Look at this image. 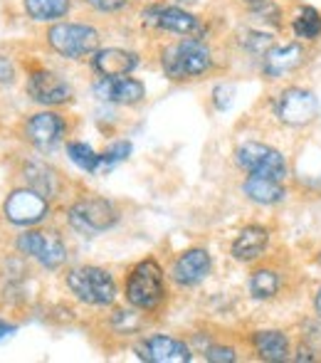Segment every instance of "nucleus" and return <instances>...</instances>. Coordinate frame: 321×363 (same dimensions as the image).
I'll use <instances>...</instances> for the list:
<instances>
[{
    "instance_id": "obj_1",
    "label": "nucleus",
    "mask_w": 321,
    "mask_h": 363,
    "mask_svg": "<svg viewBox=\"0 0 321 363\" xmlns=\"http://www.w3.org/2000/svg\"><path fill=\"white\" fill-rule=\"evenodd\" d=\"M210 65H213L210 48L198 38L181 40V43L166 48L161 55V67L171 79H191V77L208 72Z\"/></svg>"
},
{
    "instance_id": "obj_2",
    "label": "nucleus",
    "mask_w": 321,
    "mask_h": 363,
    "mask_svg": "<svg viewBox=\"0 0 321 363\" xmlns=\"http://www.w3.org/2000/svg\"><path fill=\"white\" fill-rule=\"evenodd\" d=\"M126 299L139 311H156L166 299V282L163 269L154 259H144L131 269L126 279Z\"/></svg>"
},
{
    "instance_id": "obj_3",
    "label": "nucleus",
    "mask_w": 321,
    "mask_h": 363,
    "mask_svg": "<svg viewBox=\"0 0 321 363\" xmlns=\"http://www.w3.org/2000/svg\"><path fill=\"white\" fill-rule=\"evenodd\" d=\"M67 287L79 301L91 306H106L116 299V284L101 267H74L67 272Z\"/></svg>"
},
{
    "instance_id": "obj_4",
    "label": "nucleus",
    "mask_w": 321,
    "mask_h": 363,
    "mask_svg": "<svg viewBox=\"0 0 321 363\" xmlns=\"http://www.w3.org/2000/svg\"><path fill=\"white\" fill-rule=\"evenodd\" d=\"M50 48L69 60H81L99 50V33L89 25L60 23L47 33Z\"/></svg>"
},
{
    "instance_id": "obj_5",
    "label": "nucleus",
    "mask_w": 321,
    "mask_h": 363,
    "mask_svg": "<svg viewBox=\"0 0 321 363\" xmlns=\"http://www.w3.org/2000/svg\"><path fill=\"white\" fill-rule=\"evenodd\" d=\"M116 220H119V211L114 208V203L104 198H81L69 208V225L86 238L114 228Z\"/></svg>"
},
{
    "instance_id": "obj_6",
    "label": "nucleus",
    "mask_w": 321,
    "mask_h": 363,
    "mask_svg": "<svg viewBox=\"0 0 321 363\" xmlns=\"http://www.w3.org/2000/svg\"><path fill=\"white\" fill-rule=\"evenodd\" d=\"M237 166L244 168L249 176H264L274 178V181H284L287 178V161L277 148L267 144H257V141H247L235 151Z\"/></svg>"
},
{
    "instance_id": "obj_7",
    "label": "nucleus",
    "mask_w": 321,
    "mask_h": 363,
    "mask_svg": "<svg viewBox=\"0 0 321 363\" xmlns=\"http://www.w3.org/2000/svg\"><path fill=\"white\" fill-rule=\"evenodd\" d=\"M274 114L287 126H307L319 116V99L314 91L289 86L274 101Z\"/></svg>"
},
{
    "instance_id": "obj_8",
    "label": "nucleus",
    "mask_w": 321,
    "mask_h": 363,
    "mask_svg": "<svg viewBox=\"0 0 321 363\" xmlns=\"http://www.w3.org/2000/svg\"><path fill=\"white\" fill-rule=\"evenodd\" d=\"M18 250L28 257L38 259L47 269H57L67 259V247L57 233H45V230H33L18 238Z\"/></svg>"
},
{
    "instance_id": "obj_9",
    "label": "nucleus",
    "mask_w": 321,
    "mask_h": 363,
    "mask_svg": "<svg viewBox=\"0 0 321 363\" xmlns=\"http://www.w3.org/2000/svg\"><path fill=\"white\" fill-rule=\"evenodd\" d=\"M146 25L159 30H168V33L183 35V38H201L205 33L203 23L198 18H193L191 13H186L183 8H173V5H151L141 13Z\"/></svg>"
},
{
    "instance_id": "obj_10",
    "label": "nucleus",
    "mask_w": 321,
    "mask_h": 363,
    "mask_svg": "<svg viewBox=\"0 0 321 363\" xmlns=\"http://www.w3.org/2000/svg\"><path fill=\"white\" fill-rule=\"evenodd\" d=\"M3 213L13 225H23V228H28V225L43 223L50 213V206H47V198L40 196L38 191L30 188V191H13L10 193L8 201H5V206H3Z\"/></svg>"
},
{
    "instance_id": "obj_11",
    "label": "nucleus",
    "mask_w": 321,
    "mask_h": 363,
    "mask_svg": "<svg viewBox=\"0 0 321 363\" xmlns=\"http://www.w3.org/2000/svg\"><path fill=\"white\" fill-rule=\"evenodd\" d=\"M136 356L146 363H188L191 361V351L183 341L173 339V336H149L136 346Z\"/></svg>"
},
{
    "instance_id": "obj_12",
    "label": "nucleus",
    "mask_w": 321,
    "mask_h": 363,
    "mask_svg": "<svg viewBox=\"0 0 321 363\" xmlns=\"http://www.w3.org/2000/svg\"><path fill=\"white\" fill-rule=\"evenodd\" d=\"M28 91L38 104L45 106H55V104H64V101L72 99V86L55 72H35L28 79Z\"/></svg>"
},
{
    "instance_id": "obj_13",
    "label": "nucleus",
    "mask_w": 321,
    "mask_h": 363,
    "mask_svg": "<svg viewBox=\"0 0 321 363\" xmlns=\"http://www.w3.org/2000/svg\"><path fill=\"white\" fill-rule=\"evenodd\" d=\"M94 94L111 104H136L146 96V89L139 79H131L129 74L121 77H101L94 84Z\"/></svg>"
},
{
    "instance_id": "obj_14",
    "label": "nucleus",
    "mask_w": 321,
    "mask_h": 363,
    "mask_svg": "<svg viewBox=\"0 0 321 363\" xmlns=\"http://www.w3.org/2000/svg\"><path fill=\"white\" fill-rule=\"evenodd\" d=\"M304 57H307V52H304V48L299 43L272 45L262 55V72L269 79H277V77H284L302 67Z\"/></svg>"
},
{
    "instance_id": "obj_15",
    "label": "nucleus",
    "mask_w": 321,
    "mask_h": 363,
    "mask_svg": "<svg viewBox=\"0 0 321 363\" xmlns=\"http://www.w3.org/2000/svg\"><path fill=\"white\" fill-rule=\"evenodd\" d=\"M210 267H213L210 255L201 247H193V250H186L183 255H178L171 267V274L178 284L193 287V284H201L203 279L210 274Z\"/></svg>"
},
{
    "instance_id": "obj_16",
    "label": "nucleus",
    "mask_w": 321,
    "mask_h": 363,
    "mask_svg": "<svg viewBox=\"0 0 321 363\" xmlns=\"http://www.w3.org/2000/svg\"><path fill=\"white\" fill-rule=\"evenodd\" d=\"M25 136L38 148H52L64 136V121L52 111H40L25 126Z\"/></svg>"
},
{
    "instance_id": "obj_17",
    "label": "nucleus",
    "mask_w": 321,
    "mask_h": 363,
    "mask_svg": "<svg viewBox=\"0 0 321 363\" xmlns=\"http://www.w3.org/2000/svg\"><path fill=\"white\" fill-rule=\"evenodd\" d=\"M91 67L96 69L101 77H121L129 74L139 67V55L129 52V50H96L94 57H91Z\"/></svg>"
},
{
    "instance_id": "obj_18",
    "label": "nucleus",
    "mask_w": 321,
    "mask_h": 363,
    "mask_svg": "<svg viewBox=\"0 0 321 363\" xmlns=\"http://www.w3.org/2000/svg\"><path fill=\"white\" fill-rule=\"evenodd\" d=\"M267 242H269L267 228H262V225H247V228L240 230V235L232 242V257L237 262H252V259H257L267 250Z\"/></svg>"
},
{
    "instance_id": "obj_19",
    "label": "nucleus",
    "mask_w": 321,
    "mask_h": 363,
    "mask_svg": "<svg viewBox=\"0 0 321 363\" xmlns=\"http://www.w3.org/2000/svg\"><path fill=\"white\" fill-rule=\"evenodd\" d=\"M242 191L249 201L259 203V206H277L287 196L282 181H274V178H264V176H247Z\"/></svg>"
},
{
    "instance_id": "obj_20",
    "label": "nucleus",
    "mask_w": 321,
    "mask_h": 363,
    "mask_svg": "<svg viewBox=\"0 0 321 363\" xmlns=\"http://www.w3.org/2000/svg\"><path fill=\"white\" fill-rule=\"evenodd\" d=\"M252 346L259 359L264 361L289 359V339L282 331H257V334H252Z\"/></svg>"
},
{
    "instance_id": "obj_21",
    "label": "nucleus",
    "mask_w": 321,
    "mask_h": 363,
    "mask_svg": "<svg viewBox=\"0 0 321 363\" xmlns=\"http://www.w3.org/2000/svg\"><path fill=\"white\" fill-rule=\"evenodd\" d=\"M25 181L33 191H38L45 198H55L60 193V178L45 163H28L25 166Z\"/></svg>"
},
{
    "instance_id": "obj_22",
    "label": "nucleus",
    "mask_w": 321,
    "mask_h": 363,
    "mask_svg": "<svg viewBox=\"0 0 321 363\" xmlns=\"http://www.w3.org/2000/svg\"><path fill=\"white\" fill-rule=\"evenodd\" d=\"M25 10L30 18L45 23V20L64 18L69 10V0H25Z\"/></svg>"
},
{
    "instance_id": "obj_23",
    "label": "nucleus",
    "mask_w": 321,
    "mask_h": 363,
    "mask_svg": "<svg viewBox=\"0 0 321 363\" xmlns=\"http://www.w3.org/2000/svg\"><path fill=\"white\" fill-rule=\"evenodd\" d=\"M294 33L297 38H304V40H317L321 35V13L312 5L299 10V15L294 18Z\"/></svg>"
},
{
    "instance_id": "obj_24",
    "label": "nucleus",
    "mask_w": 321,
    "mask_h": 363,
    "mask_svg": "<svg viewBox=\"0 0 321 363\" xmlns=\"http://www.w3.org/2000/svg\"><path fill=\"white\" fill-rule=\"evenodd\" d=\"M279 274L272 272V269H257V272L249 277V291L257 299H272L279 291Z\"/></svg>"
},
{
    "instance_id": "obj_25",
    "label": "nucleus",
    "mask_w": 321,
    "mask_h": 363,
    "mask_svg": "<svg viewBox=\"0 0 321 363\" xmlns=\"http://www.w3.org/2000/svg\"><path fill=\"white\" fill-rule=\"evenodd\" d=\"M67 153H69V158H72V163H77L81 171L99 173V161H101V156H99V153L91 151V146L79 144V141H77V144H69V146H67Z\"/></svg>"
},
{
    "instance_id": "obj_26",
    "label": "nucleus",
    "mask_w": 321,
    "mask_h": 363,
    "mask_svg": "<svg viewBox=\"0 0 321 363\" xmlns=\"http://www.w3.org/2000/svg\"><path fill=\"white\" fill-rule=\"evenodd\" d=\"M237 43H240L244 50H249V52L264 55L272 48V35L259 33V30H240V33H237Z\"/></svg>"
},
{
    "instance_id": "obj_27",
    "label": "nucleus",
    "mask_w": 321,
    "mask_h": 363,
    "mask_svg": "<svg viewBox=\"0 0 321 363\" xmlns=\"http://www.w3.org/2000/svg\"><path fill=\"white\" fill-rule=\"evenodd\" d=\"M129 153H131V144L129 141H119V144H114L111 148H106L104 153H101V161H99V171L101 168H111L114 163H119V161H124V158H129Z\"/></svg>"
},
{
    "instance_id": "obj_28",
    "label": "nucleus",
    "mask_w": 321,
    "mask_h": 363,
    "mask_svg": "<svg viewBox=\"0 0 321 363\" xmlns=\"http://www.w3.org/2000/svg\"><path fill=\"white\" fill-rule=\"evenodd\" d=\"M205 359L213 363H232L237 356H235V349H230V346H210V349L205 351Z\"/></svg>"
},
{
    "instance_id": "obj_29",
    "label": "nucleus",
    "mask_w": 321,
    "mask_h": 363,
    "mask_svg": "<svg viewBox=\"0 0 321 363\" xmlns=\"http://www.w3.org/2000/svg\"><path fill=\"white\" fill-rule=\"evenodd\" d=\"M84 3H89L91 8L96 10H104V13H114V10H121L129 0H84Z\"/></svg>"
},
{
    "instance_id": "obj_30",
    "label": "nucleus",
    "mask_w": 321,
    "mask_h": 363,
    "mask_svg": "<svg viewBox=\"0 0 321 363\" xmlns=\"http://www.w3.org/2000/svg\"><path fill=\"white\" fill-rule=\"evenodd\" d=\"M15 77V69H13V62L8 57L0 55V82H13Z\"/></svg>"
},
{
    "instance_id": "obj_31",
    "label": "nucleus",
    "mask_w": 321,
    "mask_h": 363,
    "mask_svg": "<svg viewBox=\"0 0 321 363\" xmlns=\"http://www.w3.org/2000/svg\"><path fill=\"white\" fill-rule=\"evenodd\" d=\"M15 331V326L13 324H5V321H0V341L3 339H8L10 334Z\"/></svg>"
},
{
    "instance_id": "obj_32",
    "label": "nucleus",
    "mask_w": 321,
    "mask_h": 363,
    "mask_svg": "<svg viewBox=\"0 0 321 363\" xmlns=\"http://www.w3.org/2000/svg\"><path fill=\"white\" fill-rule=\"evenodd\" d=\"M314 309H317V316L321 319V287L317 291V296H314Z\"/></svg>"
},
{
    "instance_id": "obj_33",
    "label": "nucleus",
    "mask_w": 321,
    "mask_h": 363,
    "mask_svg": "<svg viewBox=\"0 0 321 363\" xmlns=\"http://www.w3.org/2000/svg\"><path fill=\"white\" fill-rule=\"evenodd\" d=\"M240 3H244V5H249V8H257V5L267 3V0H240Z\"/></svg>"
},
{
    "instance_id": "obj_34",
    "label": "nucleus",
    "mask_w": 321,
    "mask_h": 363,
    "mask_svg": "<svg viewBox=\"0 0 321 363\" xmlns=\"http://www.w3.org/2000/svg\"><path fill=\"white\" fill-rule=\"evenodd\" d=\"M176 3H183V5H196V3H201V0H176Z\"/></svg>"
},
{
    "instance_id": "obj_35",
    "label": "nucleus",
    "mask_w": 321,
    "mask_h": 363,
    "mask_svg": "<svg viewBox=\"0 0 321 363\" xmlns=\"http://www.w3.org/2000/svg\"><path fill=\"white\" fill-rule=\"evenodd\" d=\"M319 262H321V257H319Z\"/></svg>"
}]
</instances>
